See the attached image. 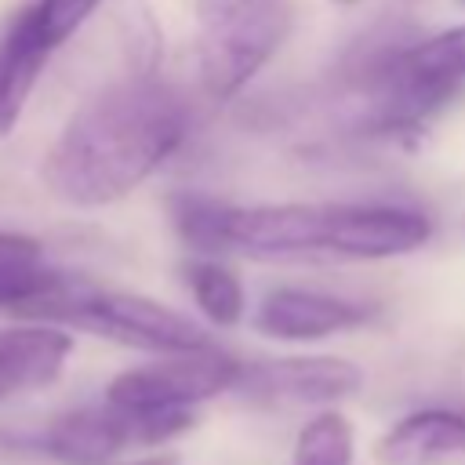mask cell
I'll use <instances>...</instances> for the list:
<instances>
[{
  "label": "cell",
  "instance_id": "obj_10",
  "mask_svg": "<svg viewBox=\"0 0 465 465\" xmlns=\"http://www.w3.org/2000/svg\"><path fill=\"white\" fill-rule=\"evenodd\" d=\"M69 352L73 338L58 327L29 323L0 331V400L51 385L62 374Z\"/></svg>",
  "mask_w": 465,
  "mask_h": 465
},
{
  "label": "cell",
  "instance_id": "obj_8",
  "mask_svg": "<svg viewBox=\"0 0 465 465\" xmlns=\"http://www.w3.org/2000/svg\"><path fill=\"white\" fill-rule=\"evenodd\" d=\"M360 381V367L341 356H287L243 363L232 392L258 407H320L356 392Z\"/></svg>",
  "mask_w": 465,
  "mask_h": 465
},
{
  "label": "cell",
  "instance_id": "obj_6",
  "mask_svg": "<svg viewBox=\"0 0 465 465\" xmlns=\"http://www.w3.org/2000/svg\"><path fill=\"white\" fill-rule=\"evenodd\" d=\"M193 411H131L120 403H91L62 414L40 436V447L65 465H102L127 447H160L193 429Z\"/></svg>",
  "mask_w": 465,
  "mask_h": 465
},
{
  "label": "cell",
  "instance_id": "obj_1",
  "mask_svg": "<svg viewBox=\"0 0 465 465\" xmlns=\"http://www.w3.org/2000/svg\"><path fill=\"white\" fill-rule=\"evenodd\" d=\"M189 113L174 87L134 76L87 98L51 142L40 178L62 203L105 207L134 193L185 142Z\"/></svg>",
  "mask_w": 465,
  "mask_h": 465
},
{
  "label": "cell",
  "instance_id": "obj_11",
  "mask_svg": "<svg viewBox=\"0 0 465 465\" xmlns=\"http://www.w3.org/2000/svg\"><path fill=\"white\" fill-rule=\"evenodd\" d=\"M51 54L54 47L36 33L29 11L22 7L0 36V138H7L22 120V109Z\"/></svg>",
  "mask_w": 465,
  "mask_h": 465
},
{
  "label": "cell",
  "instance_id": "obj_17",
  "mask_svg": "<svg viewBox=\"0 0 465 465\" xmlns=\"http://www.w3.org/2000/svg\"><path fill=\"white\" fill-rule=\"evenodd\" d=\"M98 4H102V0H33L25 11H29V18H33L36 33L58 51V47L94 15Z\"/></svg>",
  "mask_w": 465,
  "mask_h": 465
},
{
  "label": "cell",
  "instance_id": "obj_3",
  "mask_svg": "<svg viewBox=\"0 0 465 465\" xmlns=\"http://www.w3.org/2000/svg\"><path fill=\"white\" fill-rule=\"evenodd\" d=\"M356 76L374 94V124L381 131L418 127L465 84V25H450L411 47L374 51Z\"/></svg>",
  "mask_w": 465,
  "mask_h": 465
},
{
  "label": "cell",
  "instance_id": "obj_9",
  "mask_svg": "<svg viewBox=\"0 0 465 465\" xmlns=\"http://www.w3.org/2000/svg\"><path fill=\"white\" fill-rule=\"evenodd\" d=\"M371 312H374L371 305L352 298L305 291V287H276L258 305L254 327L276 341H316V338L341 334L367 323Z\"/></svg>",
  "mask_w": 465,
  "mask_h": 465
},
{
  "label": "cell",
  "instance_id": "obj_19",
  "mask_svg": "<svg viewBox=\"0 0 465 465\" xmlns=\"http://www.w3.org/2000/svg\"><path fill=\"white\" fill-rule=\"evenodd\" d=\"M102 465H116V461H102ZM120 465H178L174 454H149V458H138V461H120Z\"/></svg>",
  "mask_w": 465,
  "mask_h": 465
},
{
  "label": "cell",
  "instance_id": "obj_2",
  "mask_svg": "<svg viewBox=\"0 0 465 465\" xmlns=\"http://www.w3.org/2000/svg\"><path fill=\"white\" fill-rule=\"evenodd\" d=\"M432 222L400 203H258L236 207L229 251L251 258H396L425 247Z\"/></svg>",
  "mask_w": 465,
  "mask_h": 465
},
{
  "label": "cell",
  "instance_id": "obj_5",
  "mask_svg": "<svg viewBox=\"0 0 465 465\" xmlns=\"http://www.w3.org/2000/svg\"><path fill=\"white\" fill-rule=\"evenodd\" d=\"M36 320H58L69 327H84L91 334L113 338L120 345H134L145 352H189L211 345L207 334L178 316L174 309L145 298V294H127V291H94L87 280L69 291L65 298L51 302L47 309L36 312Z\"/></svg>",
  "mask_w": 465,
  "mask_h": 465
},
{
  "label": "cell",
  "instance_id": "obj_12",
  "mask_svg": "<svg viewBox=\"0 0 465 465\" xmlns=\"http://www.w3.org/2000/svg\"><path fill=\"white\" fill-rule=\"evenodd\" d=\"M465 450V414L414 411L400 418L374 447L381 465H436Z\"/></svg>",
  "mask_w": 465,
  "mask_h": 465
},
{
  "label": "cell",
  "instance_id": "obj_18",
  "mask_svg": "<svg viewBox=\"0 0 465 465\" xmlns=\"http://www.w3.org/2000/svg\"><path fill=\"white\" fill-rule=\"evenodd\" d=\"M40 243L25 232H0V262H36Z\"/></svg>",
  "mask_w": 465,
  "mask_h": 465
},
{
  "label": "cell",
  "instance_id": "obj_7",
  "mask_svg": "<svg viewBox=\"0 0 465 465\" xmlns=\"http://www.w3.org/2000/svg\"><path fill=\"white\" fill-rule=\"evenodd\" d=\"M243 363L214 345L167 352L156 363L120 371L105 385V400L131 411H193L196 403L232 392Z\"/></svg>",
  "mask_w": 465,
  "mask_h": 465
},
{
  "label": "cell",
  "instance_id": "obj_16",
  "mask_svg": "<svg viewBox=\"0 0 465 465\" xmlns=\"http://www.w3.org/2000/svg\"><path fill=\"white\" fill-rule=\"evenodd\" d=\"M291 465H352V425L338 411H320L309 418L291 450Z\"/></svg>",
  "mask_w": 465,
  "mask_h": 465
},
{
  "label": "cell",
  "instance_id": "obj_20",
  "mask_svg": "<svg viewBox=\"0 0 465 465\" xmlns=\"http://www.w3.org/2000/svg\"><path fill=\"white\" fill-rule=\"evenodd\" d=\"M331 4H341L345 7V4H356V0H331Z\"/></svg>",
  "mask_w": 465,
  "mask_h": 465
},
{
  "label": "cell",
  "instance_id": "obj_13",
  "mask_svg": "<svg viewBox=\"0 0 465 465\" xmlns=\"http://www.w3.org/2000/svg\"><path fill=\"white\" fill-rule=\"evenodd\" d=\"M232 211H236L232 203H222L203 193H174L167 200V214H171L178 240L200 258H214V254L229 251Z\"/></svg>",
  "mask_w": 465,
  "mask_h": 465
},
{
  "label": "cell",
  "instance_id": "obj_4",
  "mask_svg": "<svg viewBox=\"0 0 465 465\" xmlns=\"http://www.w3.org/2000/svg\"><path fill=\"white\" fill-rule=\"evenodd\" d=\"M291 0H196V69L211 98L240 94L291 33Z\"/></svg>",
  "mask_w": 465,
  "mask_h": 465
},
{
  "label": "cell",
  "instance_id": "obj_21",
  "mask_svg": "<svg viewBox=\"0 0 465 465\" xmlns=\"http://www.w3.org/2000/svg\"><path fill=\"white\" fill-rule=\"evenodd\" d=\"M458 4H465V0H458Z\"/></svg>",
  "mask_w": 465,
  "mask_h": 465
},
{
  "label": "cell",
  "instance_id": "obj_14",
  "mask_svg": "<svg viewBox=\"0 0 465 465\" xmlns=\"http://www.w3.org/2000/svg\"><path fill=\"white\" fill-rule=\"evenodd\" d=\"M80 283L84 280L40 265V258L36 262H0V309L36 320L40 309L65 298Z\"/></svg>",
  "mask_w": 465,
  "mask_h": 465
},
{
  "label": "cell",
  "instance_id": "obj_15",
  "mask_svg": "<svg viewBox=\"0 0 465 465\" xmlns=\"http://www.w3.org/2000/svg\"><path fill=\"white\" fill-rule=\"evenodd\" d=\"M185 287L196 302V309L214 323V327H236L243 320V287L214 258H193L185 265Z\"/></svg>",
  "mask_w": 465,
  "mask_h": 465
}]
</instances>
